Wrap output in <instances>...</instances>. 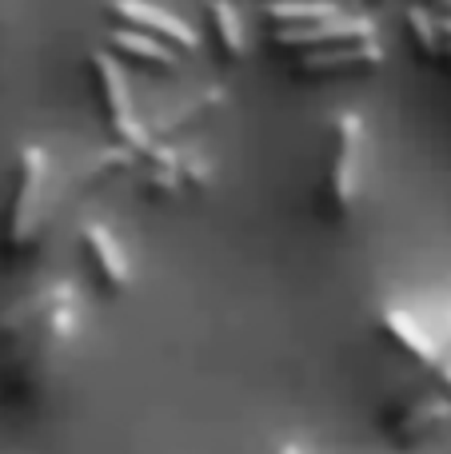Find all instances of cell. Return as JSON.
Instances as JSON below:
<instances>
[{
	"mask_svg": "<svg viewBox=\"0 0 451 454\" xmlns=\"http://www.w3.org/2000/svg\"><path fill=\"white\" fill-rule=\"evenodd\" d=\"M76 283L44 279L40 287L24 291L0 315V347H4V383L8 391L32 395L52 375L56 355L68 347L76 331Z\"/></svg>",
	"mask_w": 451,
	"mask_h": 454,
	"instance_id": "obj_1",
	"label": "cell"
},
{
	"mask_svg": "<svg viewBox=\"0 0 451 454\" xmlns=\"http://www.w3.org/2000/svg\"><path fill=\"white\" fill-rule=\"evenodd\" d=\"M52 160L40 144H24L12 164V188L4 200V223H0V243L12 255H24L40 239L48 223V188H52Z\"/></svg>",
	"mask_w": 451,
	"mask_h": 454,
	"instance_id": "obj_2",
	"label": "cell"
},
{
	"mask_svg": "<svg viewBox=\"0 0 451 454\" xmlns=\"http://www.w3.org/2000/svg\"><path fill=\"white\" fill-rule=\"evenodd\" d=\"M364 160H368L364 116L340 112L332 120V132H328V160H324V176H320V212L328 220H344L360 204Z\"/></svg>",
	"mask_w": 451,
	"mask_h": 454,
	"instance_id": "obj_3",
	"label": "cell"
},
{
	"mask_svg": "<svg viewBox=\"0 0 451 454\" xmlns=\"http://www.w3.org/2000/svg\"><path fill=\"white\" fill-rule=\"evenodd\" d=\"M88 64H92L96 96H100L104 120H108L116 144H124V148H132L136 156H144V152L152 148V140H148V128H144L140 108H136L132 80H128L120 56H112L108 48H92V52H88Z\"/></svg>",
	"mask_w": 451,
	"mask_h": 454,
	"instance_id": "obj_4",
	"label": "cell"
},
{
	"mask_svg": "<svg viewBox=\"0 0 451 454\" xmlns=\"http://www.w3.org/2000/svg\"><path fill=\"white\" fill-rule=\"evenodd\" d=\"M451 423V399L444 391H407L388 403L384 411V434L396 447H420L436 439Z\"/></svg>",
	"mask_w": 451,
	"mask_h": 454,
	"instance_id": "obj_5",
	"label": "cell"
},
{
	"mask_svg": "<svg viewBox=\"0 0 451 454\" xmlns=\"http://www.w3.org/2000/svg\"><path fill=\"white\" fill-rule=\"evenodd\" d=\"M380 36V24L372 12H336L328 20L312 24H284L272 28V44L276 48H296V52H320V48H340V44H364V40Z\"/></svg>",
	"mask_w": 451,
	"mask_h": 454,
	"instance_id": "obj_6",
	"label": "cell"
},
{
	"mask_svg": "<svg viewBox=\"0 0 451 454\" xmlns=\"http://www.w3.org/2000/svg\"><path fill=\"white\" fill-rule=\"evenodd\" d=\"M140 160H144V184H148L152 196H180V192L212 184V160L200 148L152 144Z\"/></svg>",
	"mask_w": 451,
	"mask_h": 454,
	"instance_id": "obj_7",
	"label": "cell"
},
{
	"mask_svg": "<svg viewBox=\"0 0 451 454\" xmlns=\"http://www.w3.org/2000/svg\"><path fill=\"white\" fill-rule=\"evenodd\" d=\"M388 60L380 36L364 40V44H340V48H320V52H300L288 60V72L300 80H336V76H368Z\"/></svg>",
	"mask_w": 451,
	"mask_h": 454,
	"instance_id": "obj_8",
	"label": "cell"
},
{
	"mask_svg": "<svg viewBox=\"0 0 451 454\" xmlns=\"http://www.w3.org/2000/svg\"><path fill=\"white\" fill-rule=\"evenodd\" d=\"M108 16L116 24H124V28L148 32V36L164 40V44H172L176 52L200 48V32L192 28L184 16H176L172 8L152 4V0H108Z\"/></svg>",
	"mask_w": 451,
	"mask_h": 454,
	"instance_id": "obj_9",
	"label": "cell"
},
{
	"mask_svg": "<svg viewBox=\"0 0 451 454\" xmlns=\"http://www.w3.org/2000/svg\"><path fill=\"white\" fill-rule=\"evenodd\" d=\"M80 243H84L88 263H92L96 279H100V287L108 291V295H120V291L132 287V259H128L124 243L116 239V231H112L108 223H100V220L84 223Z\"/></svg>",
	"mask_w": 451,
	"mask_h": 454,
	"instance_id": "obj_10",
	"label": "cell"
},
{
	"mask_svg": "<svg viewBox=\"0 0 451 454\" xmlns=\"http://www.w3.org/2000/svg\"><path fill=\"white\" fill-rule=\"evenodd\" d=\"M228 100H232V92H228L224 84H204V88H196V92H192L188 100H180L176 108L160 112L156 120H144V128H148V140H152V144H172L176 136L184 132V128H192V124H200V120H208L212 112H220Z\"/></svg>",
	"mask_w": 451,
	"mask_h": 454,
	"instance_id": "obj_11",
	"label": "cell"
},
{
	"mask_svg": "<svg viewBox=\"0 0 451 454\" xmlns=\"http://www.w3.org/2000/svg\"><path fill=\"white\" fill-rule=\"evenodd\" d=\"M380 331L400 347V351H407L415 363H423V367H431V371L447 359L444 347H439V339L431 335L428 327H420V319H412L407 311H400V307H384L380 311Z\"/></svg>",
	"mask_w": 451,
	"mask_h": 454,
	"instance_id": "obj_12",
	"label": "cell"
},
{
	"mask_svg": "<svg viewBox=\"0 0 451 454\" xmlns=\"http://www.w3.org/2000/svg\"><path fill=\"white\" fill-rule=\"evenodd\" d=\"M108 52L112 56H132L140 64H152V68H176L180 64V52L164 40L148 36V32H136V28H124V24H112L108 32Z\"/></svg>",
	"mask_w": 451,
	"mask_h": 454,
	"instance_id": "obj_13",
	"label": "cell"
},
{
	"mask_svg": "<svg viewBox=\"0 0 451 454\" xmlns=\"http://www.w3.org/2000/svg\"><path fill=\"white\" fill-rule=\"evenodd\" d=\"M208 16H212V32H216V44L228 60H244L248 56V28H244V16L232 0H204Z\"/></svg>",
	"mask_w": 451,
	"mask_h": 454,
	"instance_id": "obj_14",
	"label": "cell"
},
{
	"mask_svg": "<svg viewBox=\"0 0 451 454\" xmlns=\"http://www.w3.org/2000/svg\"><path fill=\"white\" fill-rule=\"evenodd\" d=\"M260 12L272 20V28H284V24L328 20L340 12V0H264Z\"/></svg>",
	"mask_w": 451,
	"mask_h": 454,
	"instance_id": "obj_15",
	"label": "cell"
},
{
	"mask_svg": "<svg viewBox=\"0 0 451 454\" xmlns=\"http://www.w3.org/2000/svg\"><path fill=\"white\" fill-rule=\"evenodd\" d=\"M404 20H407V32H412L415 48H420L423 56H447V40L444 32H439V20L431 8L423 4H407L404 8Z\"/></svg>",
	"mask_w": 451,
	"mask_h": 454,
	"instance_id": "obj_16",
	"label": "cell"
},
{
	"mask_svg": "<svg viewBox=\"0 0 451 454\" xmlns=\"http://www.w3.org/2000/svg\"><path fill=\"white\" fill-rule=\"evenodd\" d=\"M436 379H439V387H444V395L451 399V359H444V363L436 367Z\"/></svg>",
	"mask_w": 451,
	"mask_h": 454,
	"instance_id": "obj_17",
	"label": "cell"
},
{
	"mask_svg": "<svg viewBox=\"0 0 451 454\" xmlns=\"http://www.w3.org/2000/svg\"><path fill=\"white\" fill-rule=\"evenodd\" d=\"M436 20H439V32H444V40L451 44V12H444V16L436 12Z\"/></svg>",
	"mask_w": 451,
	"mask_h": 454,
	"instance_id": "obj_18",
	"label": "cell"
},
{
	"mask_svg": "<svg viewBox=\"0 0 451 454\" xmlns=\"http://www.w3.org/2000/svg\"><path fill=\"white\" fill-rule=\"evenodd\" d=\"M447 56H451V44H447Z\"/></svg>",
	"mask_w": 451,
	"mask_h": 454,
	"instance_id": "obj_19",
	"label": "cell"
}]
</instances>
